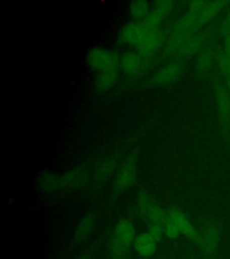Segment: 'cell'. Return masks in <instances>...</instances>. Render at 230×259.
Returning <instances> with one entry per match:
<instances>
[{"instance_id":"cell-20","label":"cell","mask_w":230,"mask_h":259,"mask_svg":"<svg viewBox=\"0 0 230 259\" xmlns=\"http://www.w3.org/2000/svg\"><path fill=\"white\" fill-rule=\"evenodd\" d=\"M213 59H214V54H213L211 49L206 48L202 50L200 53L198 61H197L198 69L201 71H207L208 69H210Z\"/></svg>"},{"instance_id":"cell-27","label":"cell","mask_w":230,"mask_h":259,"mask_svg":"<svg viewBox=\"0 0 230 259\" xmlns=\"http://www.w3.org/2000/svg\"><path fill=\"white\" fill-rule=\"evenodd\" d=\"M207 4H208V1H201V0L192 1L189 5V11L199 14L203 8L206 7Z\"/></svg>"},{"instance_id":"cell-23","label":"cell","mask_w":230,"mask_h":259,"mask_svg":"<svg viewBox=\"0 0 230 259\" xmlns=\"http://www.w3.org/2000/svg\"><path fill=\"white\" fill-rule=\"evenodd\" d=\"M162 229L170 239H175L179 235L181 234L180 229L178 228L176 223H174V221L171 219L168 212H167V220H166V223L164 224V226L162 227Z\"/></svg>"},{"instance_id":"cell-6","label":"cell","mask_w":230,"mask_h":259,"mask_svg":"<svg viewBox=\"0 0 230 259\" xmlns=\"http://www.w3.org/2000/svg\"><path fill=\"white\" fill-rule=\"evenodd\" d=\"M163 38H164V34L161 28L151 31V32L145 31V35L143 37L141 44L137 46L139 53L144 59L152 56L154 53L158 51L159 46L162 45Z\"/></svg>"},{"instance_id":"cell-25","label":"cell","mask_w":230,"mask_h":259,"mask_svg":"<svg viewBox=\"0 0 230 259\" xmlns=\"http://www.w3.org/2000/svg\"><path fill=\"white\" fill-rule=\"evenodd\" d=\"M174 7V2L170 0H163V1H157L154 3V8L163 13L165 16H167L172 8Z\"/></svg>"},{"instance_id":"cell-17","label":"cell","mask_w":230,"mask_h":259,"mask_svg":"<svg viewBox=\"0 0 230 259\" xmlns=\"http://www.w3.org/2000/svg\"><path fill=\"white\" fill-rule=\"evenodd\" d=\"M94 226H95V218L93 215H85V217L81 220L80 223L76 229L75 241L77 243L85 241L93 231Z\"/></svg>"},{"instance_id":"cell-4","label":"cell","mask_w":230,"mask_h":259,"mask_svg":"<svg viewBox=\"0 0 230 259\" xmlns=\"http://www.w3.org/2000/svg\"><path fill=\"white\" fill-rule=\"evenodd\" d=\"M167 212L171 219L176 223V225L181 231V233L186 235V237H188L191 240L196 243L202 250L205 251V244L202 239V235L198 233L194 229L189 219L187 218V216L182 212V210L178 209H171Z\"/></svg>"},{"instance_id":"cell-29","label":"cell","mask_w":230,"mask_h":259,"mask_svg":"<svg viewBox=\"0 0 230 259\" xmlns=\"http://www.w3.org/2000/svg\"><path fill=\"white\" fill-rule=\"evenodd\" d=\"M222 31L228 32L230 34V13L228 14V16H226V19L223 23Z\"/></svg>"},{"instance_id":"cell-26","label":"cell","mask_w":230,"mask_h":259,"mask_svg":"<svg viewBox=\"0 0 230 259\" xmlns=\"http://www.w3.org/2000/svg\"><path fill=\"white\" fill-rule=\"evenodd\" d=\"M148 233L153 238L156 242H158V241L161 240L163 229H162L161 226H159L158 224H153L152 226L150 227Z\"/></svg>"},{"instance_id":"cell-10","label":"cell","mask_w":230,"mask_h":259,"mask_svg":"<svg viewBox=\"0 0 230 259\" xmlns=\"http://www.w3.org/2000/svg\"><path fill=\"white\" fill-rule=\"evenodd\" d=\"M182 72V64L180 62H172L160 69L154 77V81L158 85H166L176 80Z\"/></svg>"},{"instance_id":"cell-8","label":"cell","mask_w":230,"mask_h":259,"mask_svg":"<svg viewBox=\"0 0 230 259\" xmlns=\"http://www.w3.org/2000/svg\"><path fill=\"white\" fill-rule=\"evenodd\" d=\"M145 35V30L140 22H131L126 24L121 29V40L127 45L139 46L143 37Z\"/></svg>"},{"instance_id":"cell-21","label":"cell","mask_w":230,"mask_h":259,"mask_svg":"<svg viewBox=\"0 0 230 259\" xmlns=\"http://www.w3.org/2000/svg\"><path fill=\"white\" fill-rule=\"evenodd\" d=\"M113 167H114V162L112 159L102 162L101 165L97 167L96 175H95L97 181L102 182V181H105L106 178H109L113 173Z\"/></svg>"},{"instance_id":"cell-16","label":"cell","mask_w":230,"mask_h":259,"mask_svg":"<svg viewBox=\"0 0 230 259\" xmlns=\"http://www.w3.org/2000/svg\"><path fill=\"white\" fill-rule=\"evenodd\" d=\"M206 34L204 32H197L194 36L183 45V47L179 52V54L182 56L188 57L194 55L195 53L202 51V46L205 44Z\"/></svg>"},{"instance_id":"cell-14","label":"cell","mask_w":230,"mask_h":259,"mask_svg":"<svg viewBox=\"0 0 230 259\" xmlns=\"http://www.w3.org/2000/svg\"><path fill=\"white\" fill-rule=\"evenodd\" d=\"M202 239L205 244V253H214L219 242V231L214 224H209L202 231Z\"/></svg>"},{"instance_id":"cell-7","label":"cell","mask_w":230,"mask_h":259,"mask_svg":"<svg viewBox=\"0 0 230 259\" xmlns=\"http://www.w3.org/2000/svg\"><path fill=\"white\" fill-rule=\"evenodd\" d=\"M215 97L217 100L218 114H219L220 121L226 127L230 109V92L228 89L226 88V85L216 84L215 85Z\"/></svg>"},{"instance_id":"cell-15","label":"cell","mask_w":230,"mask_h":259,"mask_svg":"<svg viewBox=\"0 0 230 259\" xmlns=\"http://www.w3.org/2000/svg\"><path fill=\"white\" fill-rule=\"evenodd\" d=\"M156 243L149 233H142L134 240V247L140 255L150 256L156 250Z\"/></svg>"},{"instance_id":"cell-24","label":"cell","mask_w":230,"mask_h":259,"mask_svg":"<svg viewBox=\"0 0 230 259\" xmlns=\"http://www.w3.org/2000/svg\"><path fill=\"white\" fill-rule=\"evenodd\" d=\"M217 59H218L219 69L226 79L230 76V59L224 54L223 51L218 53Z\"/></svg>"},{"instance_id":"cell-2","label":"cell","mask_w":230,"mask_h":259,"mask_svg":"<svg viewBox=\"0 0 230 259\" xmlns=\"http://www.w3.org/2000/svg\"><path fill=\"white\" fill-rule=\"evenodd\" d=\"M86 60L89 66L99 72L107 69H117L120 64V60L115 53L100 47L90 49Z\"/></svg>"},{"instance_id":"cell-19","label":"cell","mask_w":230,"mask_h":259,"mask_svg":"<svg viewBox=\"0 0 230 259\" xmlns=\"http://www.w3.org/2000/svg\"><path fill=\"white\" fill-rule=\"evenodd\" d=\"M150 11V3L145 0H136L129 4V12L135 19L143 20Z\"/></svg>"},{"instance_id":"cell-28","label":"cell","mask_w":230,"mask_h":259,"mask_svg":"<svg viewBox=\"0 0 230 259\" xmlns=\"http://www.w3.org/2000/svg\"><path fill=\"white\" fill-rule=\"evenodd\" d=\"M93 258V251L85 250L77 256L76 259H92Z\"/></svg>"},{"instance_id":"cell-18","label":"cell","mask_w":230,"mask_h":259,"mask_svg":"<svg viewBox=\"0 0 230 259\" xmlns=\"http://www.w3.org/2000/svg\"><path fill=\"white\" fill-rule=\"evenodd\" d=\"M116 72H117V69H107L99 73L96 80L97 89L102 92L109 89L115 82Z\"/></svg>"},{"instance_id":"cell-13","label":"cell","mask_w":230,"mask_h":259,"mask_svg":"<svg viewBox=\"0 0 230 259\" xmlns=\"http://www.w3.org/2000/svg\"><path fill=\"white\" fill-rule=\"evenodd\" d=\"M229 4V1H213L208 2L206 7L198 15V24L200 28L208 24L212 18L217 16L223 8Z\"/></svg>"},{"instance_id":"cell-5","label":"cell","mask_w":230,"mask_h":259,"mask_svg":"<svg viewBox=\"0 0 230 259\" xmlns=\"http://www.w3.org/2000/svg\"><path fill=\"white\" fill-rule=\"evenodd\" d=\"M139 207L142 213L145 214L154 224H158L159 226H164L167 220V212L162 210L161 208L155 204L150 197L145 194H142L139 197Z\"/></svg>"},{"instance_id":"cell-12","label":"cell","mask_w":230,"mask_h":259,"mask_svg":"<svg viewBox=\"0 0 230 259\" xmlns=\"http://www.w3.org/2000/svg\"><path fill=\"white\" fill-rule=\"evenodd\" d=\"M88 171L84 167L71 170L63 176L61 179L62 188H76L83 186L87 181Z\"/></svg>"},{"instance_id":"cell-22","label":"cell","mask_w":230,"mask_h":259,"mask_svg":"<svg viewBox=\"0 0 230 259\" xmlns=\"http://www.w3.org/2000/svg\"><path fill=\"white\" fill-rule=\"evenodd\" d=\"M40 183L44 189H48V190H54V189L62 188L61 178H58L54 175H43L42 178H40Z\"/></svg>"},{"instance_id":"cell-1","label":"cell","mask_w":230,"mask_h":259,"mask_svg":"<svg viewBox=\"0 0 230 259\" xmlns=\"http://www.w3.org/2000/svg\"><path fill=\"white\" fill-rule=\"evenodd\" d=\"M198 15L197 13L189 11L174 24L169 39L166 42L167 53H179L189 39L197 33L200 28Z\"/></svg>"},{"instance_id":"cell-3","label":"cell","mask_w":230,"mask_h":259,"mask_svg":"<svg viewBox=\"0 0 230 259\" xmlns=\"http://www.w3.org/2000/svg\"><path fill=\"white\" fill-rule=\"evenodd\" d=\"M135 229L133 224L128 220H122L118 223L113 240V251L114 255L124 254L128 247L135 240Z\"/></svg>"},{"instance_id":"cell-11","label":"cell","mask_w":230,"mask_h":259,"mask_svg":"<svg viewBox=\"0 0 230 259\" xmlns=\"http://www.w3.org/2000/svg\"><path fill=\"white\" fill-rule=\"evenodd\" d=\"M143 59L144 58L139 53L128 52L124 53L120 60L121 69L129 76L135 75L142 69Z\"/></svg>"},{"instance_id":"cell-30","label":"cell","mask_w":230,"mask_h":259,"mask_svg":"<svg viewBox=\"0 0 230 259\" xmlns=\"http://www.w3.org/2000/svg\"><path fill=\"white\" fill-rule=\"evenodd\" d=\"M226 128L230 131V109L229 113H228V121H227V126H226Z\"/></svg>"},{"instance_id":"cell-9","label":"cell","mask_w":230,"mask_h":259,"mask_svg":"<svg viewBox=\"0 0 230 259\" xmlns=\"http://www.w3.org/2000/svg\"><path fill=\"white\" fill-rule=\"evenodd\" d=\"M136 175V166H135V159L129 158L121 166L116 181L115 190L117 193H121L127 189L129 186H131L133 183L134 178Z\"/></svg>"}]
</instances>
